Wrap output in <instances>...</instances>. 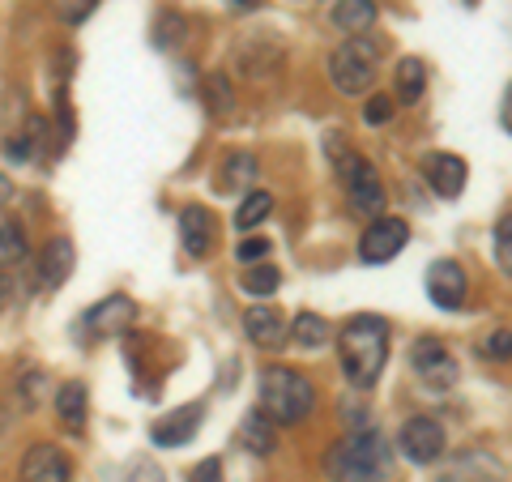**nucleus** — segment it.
Segmentation results:
<instances>
[{"mask_svg": "<svg viewBox=\"0 0 512 482\" xmlns=\"http://www.w3.org/2000/svg\"><path fill=\"white\" fill-rule=\"evenodd\" d=\"M406 244H410L406 218L380 214V218H372V227H367L363 239H359V261H367V265H384V261H393V256L402 252Z\"/></svg>", "mask_w": 512, "mask_h": 482, "instance_id": "423d86ee", "label": "nucleus"}, {"mask_svg": "<svg viewBox=\"0 0 512 482\" xmlns=\"http://www.w3.org/2000/svg\"><path fill=\"white\" fill-rule=\"evenodd\" d=\"M180 30H184V22H180V18H171V13H167V18H163V26H158V35H154V43H158V47H171V43H175V35H180Z\"/></svg>", "mask_w": 512, "mask_h": 482, "instance_id": "c9c22d12", "label": "nucleus"}, {"mask_svg": "<svg viewBox=\"0 0 512 482\" xmlns=\"http://www.w3.org/2000/svg\"><path fill=\"white\" fill-rule=\"evenodd\" d=\"M13 291H18V282H13V278H9V273H5V269H0V312H5V308H9V303H13Z\"/></svg>", "mask_w": 512, "mask_h": 482, "instance_id": "e433bc0d", "label": "nucleus"}, {"mask_svg": "<svg viewBox=\"0 0 512 482\" xmlns=\"http://www.w3.org/2000/svg\"><path fill=\"white\" fill-rule=\"evenodd\" d=\"M26 261V227L18 218L0 222V269H13Z\"/></svg>", "mask_w": 512, "mask_h": 482, "instance_id": "5701e85b", "label": "nucleus"}, {"mask_svg": "<svg viewBox=\"0 0 512 482\" xmlns=\"http://www.w3.org/2000/svg\"><path fill=\"white\" fill-rule=\"evenodd\" d=\"M393 465V448L380 431H350L346 440H338L325 457V474L333 482H384Z\"/></svg>", "mask_w": 512, "mask_h": 482, "instance_id": "f03ea898", "label": "nucleus"}, {"mask_svg": "<svg viewBox=\"0 0 512 482\" xmlns=\"http://www.w3.org/2000/svg\"><path fill=\"white\" fill-rule=\"evenodd\" d=\"M13 201V184H9V175L0 171V210H5V205Z\"/></svg>", "mask_w": 512, "mask_h": 482, "instance_id": "4c0bfd02", "label": "nucleus"}, {"mask_svg": "<svg viewBox=\"0 0 512 482\" xmlns=\"http://www.w3.org/2000/svg\"><path fill=\"white\" fill-rule=\"evenodd\" d=\"M346 197H350V210L355 214H363V218H380V210H384V184H380V175H376V167L363 163L346 175Z\"/></svg>", "mask_w": 512, "mask_h": 482, "instance_id": "1a4fd4ad", "label": "nucleus"}, {"mask_svg": "<svg viewBox=\"0 0 512 482\" xmlns=\"http://www.w3.org/2000/svg\"><path fill=\"white\" fill-rule=\"evenodd\" d=\"M495 265L512 278V214H504L495 222Z\"/></svg>", "mask_w": 512, "mask_h": 482, "instance_id": "c85d7f7f", "label": "nucleus"}, {"mask_svg": "<svg viewBox=\"0 0 512 482\" xmlns=\"http://www.w3.org/2000/svg\"><path fill=\"white\" fill-rule=\"evenodd\" d=\"M466 291H470V282H466V269L457 261H436L427 269V295L436 308H444V312L461 308V303H466Z\"/></svg>", "mask_w": 512, "mask_h": 482, "instance_id": "6e6552de", "label": "nucleus"}, {"mask_svg": "<svg viewBox=\"0 0 512 482\" xmlns=\"http://www.w3.org/2000/svg\"><path fill=\"white\" fill-rule=\"evenodd\" d=\"M333 26L346 35H363L376 26V0H338L333 5Z\"/></svg>", "mask_w": 512, "mask_h": 482, "instance_id": "a211bd4d", "label": "nucleus"}, {"mask_svg": "<svg viewBox=\"0 0 512 482\" xmlns=\"http://www.w3.org/2000/svg\"><path fill=\"white\" fill-rule=\"evenodd\" d=\"M278 423L269 419V414H261V410H252L244 423H239V444L248 448V453H256V457H269L278 448V431H274Z\"/></svg>", "mask_w": 512, "mask_h": 482, "instance_id": "f3484780", "label": "nucleus"}, {"mask_svg": "<svg viewBox=\"0 0 512 482\" xmlns=\"http://www.w3.org/2000/svg\"><path fill=\"white\" fill-rule=\"evenodd\" d=\"M188 482H222V461L218 457L197 461V465H192V474H188Z\"/></svg>", "mask_w": 512, "mask_h": 482, "instance_id": "72a5a7b5", "label": "nucleus"}, {"mask_svg": "<svg viewBox=\"0 0 512 482\" xmlns=\"http://www.w3.org/2000/svg\"><path fill=\"white\" fill-rule=\"evenodd\" d=\"M214 214L205 210V205H188V210H180V244L188 256H205L214 248Z\"/></svg>", "mask_w": 512, "mask_h": 482, "instance_id": "2eb2a0df", "label": "nucleus"}, {"mask_svg": "<svg viewBox=\"0 0 512 482\" xmlns=\"http://www.w3.org/2000/svg\"><path fill=\"white\" fill-rule=\"evenodd\" d=\"M205 90H210V107L214 116H231L235 111V94H231V82L222 73H210V82H205Z\"/></svg>", "mask_w": 512, "mask_h": 482, "instance_id": "cd10ccee", "label": "nucleus"}, {"mask_svg": "<svg viewBox=\"0 0 512 482\" xmlns=\"http://www.w3.org/2000/svg\"><path fill=\"white\" fill-rule=\"evenodd\" d=\"M244 333L252 337L256 346L278 350L286 342V333H291V325H286V316L278 308H269V303H252V308L244 312Z\"/></svg>", "mask_w": 512, "mask_h": 482, "instance_id": "f8f14e48", "label": "nucleus"}, {"mask_svg": "<svg viewBox=\"0 0 512 482\" xmlns=\"http://www.w3.org/2000/svg\"><path fill=\"white\" fill-rule=\"evenodd\" d=\"M124 482H163V470H158L150 457H137V461L124 470Z\"/></svg>", "mask_w": 512, "mask_h": 482, "instance_id": "2f4dec72", "label": "nucleus"}, {"mask_svg": "<svg viewBox=\"0 0 512 482\" xmlns=\"http://www.w3.org/2000/svg\"><path fill=\"white\" fill-rule=\"evenodd\" d=\"M235 256H239V261H244V265H252V261H265V256H269V239L252 235V239H244V244L235 248Z\"/></svg>", "mask_w": 512, "mask_h": 482, "instance_id": "473e14b6", "label": "nucleus"}, {"mask_svg": "<svg viewBox=\"0 0 512 482\" xmlns=\"http://www.w3.org/2000/svg\"><path fill=\"white\" fill-rule=\"evenodd\" d=\"M397 448H402V457L414 461V465H431L444 457L448 448V436L444 427L436 419H427V414H419V419H406L402 431H397Z\"/></svg>", "mask_w": 512, "mask_h": 482, "instance_id": "39448f33", "label": "nucleus"}, {"mask_svg": "<svg viewBox=\"0 0 512 482\" xmlns=\"http://www.w3.org/2000/svg\"><path fill=\"white\" fill-rule=\"evenodd\" d=\"M338 359L355 389H372L384 372V363H389V320H380V316L346 320L338 337Z\"/></svg>", "mask_w": 512, "mask_h": 482, "instance_id": "f257e3e1", "label": "nucleus"}, {"mask_svg": "<svg viewBox=\"0 0 512 482\" xmlns=\"http://www.w3.org/2000/svg\"><path fill=\"white\" fill-rule=\"evenodd\" d=\"M197 431H201V406H184V410L163 414V419L150 427V440L158 448H180V444H188L192 436H197Z\"/></svg>", "mask_w": 512, "mask_h": 482, "instance_id": "ddd939ff", "label": "nucleus"}, {"mask_svg": "<svg viewBox=\"0 0 512 482\" xmlns=\"http://www.w3.org/2000/svg\"><path fill=\"white\" fill-rule=\"evenodd\" d=\"M269 214H274V197H269V192H248L244 205H239V214H235V227L252 231V227H261Z\"/></svg>", "mask_w": 512, "mask_h": 482, "instance_id": "b1692460", "label": "nucleus"}, {"mask_svg": "<svg viewBox=\"0 0 512 482\" xmlns=\"http://www.w3.org/2000/svg\"><path fill=\"white\" fill-rule=\"evenodd\" d=\"M500 120H504V128H512V86H508V99H504V111H500Z\"/></svg>", "mask_w": 512, "mask_h": 482, "instance_id": "58836bf2", "label": "nucleus"}, {"mask_svg": "<svg viewBox=\"0 0 512 482\" xmlns=\"http://www.w3.org/2000/svg\"><path fill=\"white\" fill-rule=\"evenodd\" d=\"M423 175H427V184L436 188V197L453 201V197H461V188H466L470 167H466V158H457V154H431L423 163Z\"/></svg>", "mask_w": 512, "mask_h": 482, "instance_id": "9b49d317", "label": "nucleus"}, {"mask_svg": "<svg viewBox=\"0 0 512 482\" xmlns=\"http://www.w3.org/2000/svg\"><path fill=\"white\" fill-rule=\"evenodd\" d=\"M291 342L299 350H320L329 342V320L325 316H316V312H299L291 320Z\"/></svg>", "mask_w": 512, "mask_h": 482, "instance_id": "4be33fe9", "label": "nucleus"}, {"mask_svg": "<svg viewBox=\"0 0 512 482\" xmlns=\"http://www.w3.org/2000/svg\"><path fill=\"white\" fill-rule=\"evenodd\" d=\"M363 116H367V124H384L393 116V99H389V94H376V99L363 107Z\"/></svg>", "mask_w": 512, "mask_h": 482, "instance_id": "f704fd0d", "label": "nucleus"}, {"mask_svg": "<svg viewBox=\"0 0 512 482\" xmlns=\"http://www.w3.org/2000/svg\"><path fill=\"white\" fill-rule=\"evenodd\" d=\"M235 9H256V0H231Z\"/></svg>", "mask_w": 512, "mask_h": 482, "instance_id": "ea45409f", "label": "nucleus"}, {"mask_svg": "<svg viewBox=\"0 0 512 482\" xmlns=\"http://www.w3.org/2000/svg\"><path fill=\"white\" fill-rule=\"evenodd\" d=\"M239 286H244V291L252 295V299H269L282 286V273L274 269V265H252L244 278H239Z\"/></svg>", "mask_w": 512, "mask_h": 482, "instance_id": "393cba45", "label": "nucleus"}, {"mask_svg": "<svg viewBox=\"0 0 512 482\" xmlns=\"http://www.w3.org/2000/svg\"><path fill=\"white\" fill-rule=\"evenodd\" d=\"M256 180V158L244 154V150H235L222 158V167H218V192L227 197V192H239V188H248Z\"/></svg>", "mask_w": 512, "mask_h": 482, "instance_id": "aec40b11", "label": "nucleus"}, {"mask_svg": "<svg viewBox=\"0 0 512 482\" xmlns=\"http://www.w3.org/2000/svg\"><path fill=\"white\" fill-rule=\"evenodd\" d=\"M393 82H397V99H402V103H419L423 90H427V69H423V60H419V56L397 60Z\"/></svg>", "mask_w": 512, "mask_h": 482, "instance_id": "412c9836", "label": "nucleus"}, {"mask_svg": "<svg viewBox=\"0 0 512 482\" xmlns=\"http://www.w3.org/2000/svg\"><path fill=\"white\" fill-rule=\"evenodd\" d=\"M133 316H137L133 299H124V295H111V299L94 303V308L86 312V329H90L94 337H116L120 329H128V325H133Z\"/></svg>", "mask_w": 512, "mask_h": 482, "instance_id": "4468645a", "label": "nucleus"}, {"mask_svg": "<svg viewBox=\"0 0 512 482\" xmlns=\"http://www.w3.org/2000/svg\"><path fill=\"white\" fill-rule=\"evenodd\" d=\"M52 9H56V18L64 26H77V22H86V13L94 9V0H52Z\"/></svg>", "mask_w": 512, "mask_h": 482, "instance_id": "7c9ffc66", "label": "nucleus"}, {"mask_svg": "<svg viewBox=\"0 0 512 482\" xmlns=\"http://www.w3.org/2000/svg\"><path fill=\"white\" fill-rule=\"evenodd\" d=\"M52 401H56L60 423L69 427V431H77V427L86 423V384H82V380H64Z\"/></svg>", "mask_w": 512, "mask_h": 482, "instance_id": "6ab92c4d", "label": "nucleus"}, {"mask_svg": "<svg viewBox=\"0 0 512 482\" xmlns=\"http://www.w3.org/2000/svg\"><path fill=\"white\" fill-rule=\"evenodd\" d=\"M73 265H77V252H73L69 239H52L39 256V282L47 286V291H60V286L69 282Z\"/></svg>", "mask_w": 512, "mask_h": 482, "instance_id": "dca6fc26", "label": "nucleus"}, {"mask_svg": "<svg viewBox=\"0 0 512 482\" xmlns=\"http://www.w3.org/2000/svg\"><path fill=\"white\" fill-rule=\"evenodd\" d=\"M325 150H329V163H333V171H338V180H346V175L363 163V158L346 146V137H338V133L325 137Z\"/></svg>", "mask_w": 512, "mask_h": 482, "instance_id": "a878e982", "label": "nucleus"}, {"mask_svg": "<svg viewBox=\"0 0 512 482\" xmlns=\"http://www.w3.org/2000/svg\"><path fill=\"white\" fill-rule=\"evenodd\" d=\"M410 367L431 389H453L457 384V359L448 355L436 337H419V342L410 346Z\"/></svg>", "mask_w": 512, "mask_h": 482, "instance_id": "0eeeda50", "label": "nucleus"}, {"mask_svg": "<svg viewBox=\"0 0 512 482\" xmlns=\"http://www.w3.org/2000/svg\"><path fill=\"white\" fill-rule=\"evenodd\" d=\"M329 82L338 94H346V99H359V94L372 90L376 82V47L372 43H342L338 52L329 56Z\"/></svg>", "mask_w": 512, "mask_h": 482, "instance_id": "20e7f679", "label": "nucleus"}, {"mask_svg": "<svg viewBox=\"0 0 512 482\" xmlns=\"http://www.w3.org/2000/svg\"><path fill=\"white\" fill-rule=\"evenodd\" d=\"M39 137H43V124L39 120H30V128L26 133H18V137H9V158H18V163H26L30 154H35V146H39Z\"/></svg>", "mask_w": 512, "mask_h": 482, "instance_id": "c756f323", "label": "nucleus"}, {"mask_svg": "<svg viewBox=\"0 0 512 482\" xmlns=\"http://www.w3.org/2000/svg\"><path fill=\"white\" fill-rule=\"evenodd\" d=\"M73 465L56 444H30L22 457V482H69Z\"/></svg>", "mask_w": 512, "mask_h": 482, "instance_id": "9d476101", "label": "nucleus"}, {"mask_svg": "<svg viewBox=\"0 0 512 482\" xmlns=\"http://www.w3.org/2000/svg\"><path fill=\"white\" fill-rule=\"evenodd\" d=\"M316 406L312 384L291 367H269L261 372V414H269L274 423H303Z\"/></svg>", "mask_w": 512, "mask_h": 482, "instance_id": "7ed1b4c3", "label": "nucleus"}, {"mask_svg": "<svg viewBox=\"0 0 512 482\" xmlns=\"http://www.w3.org/2000/svg\"><path fill=\"white\" fill-rule=\"evenodd\" d=\"M478 355L495 359V363H508V359H512V329H491V333H483V342H478Z\"/></svg>", "mask_w": 512, "mask_h": 482, "instance_id": "bb28decb", "label": "nucleus"}]
</instances>
